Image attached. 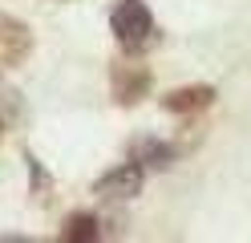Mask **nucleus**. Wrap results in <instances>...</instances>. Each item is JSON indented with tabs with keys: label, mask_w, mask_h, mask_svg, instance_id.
<instances>
[{
	"label": "nucleus",
	"mask_w": 251,
	"mask_h": 243,
	"mask_svg": "<svg viewBox=\"0 0 251 243\" xmlns=\"http://www.w3.org/2000/svg\"><path fill=\"white\" fill-rule=\"evenodd\" d=\"M130 158L146 170H166L178 158V146H170L162 138H138V142H130Z\"/></svg>",
	"instance_id": "6"
},
{
	"label": "nucleus",
	"mask_w": 251,
	"mask_h": 243,
	"mask_svg": "<svg viewBox=\"0 0 251 243\" xmlns=\"http://www.w3.org/2000/svg\"><path fill=\"white\" fill-rule=\"evenodd\" d=\"M33 53V32H28L25 21L0 12V69H17V65L28 61Z\"/></svg>",
	"instance_id": "4"
},
{
	"label": "nucleus",
	"mask_w": 251,
	"mask_h": 243,
	"mask_svg": "<svg viewBox=\"0 0 251 243\" xmlns=\"http://www.w3.org/2000/svg\"><path fill=\"white\" fill-rule=\"evenodd\" d=\"M109 28H114L118 45L130 57L142 53L146 45H154V16H150V8L142 4V0H122V4L114 8V16H109Z\"/></svg>",
	"instance_id": "1"
},
{
	"label": "nucleus",
	"mask_w": 251,
	"mask_h": 243,
	"mask_svg": "<svg viewBox=\"0 0 251 243\" xmlns=\"http://www.w3.org/2000/svg\"><path fill=\"white\" fill-rule=\"evenodd\" d=\"M0 130H4V122H0Z\"/></svg>",
	"instance_id": "9"
},
{
	"label": "nucleus",
	"mask_w": 251,
	"mask_h": 243,
	"mask_svg": "<svg viewBox=\"0 0 251 243\" xmlns=\"http://www.w3.org/2000/svg\"><path fill=\"white\" fill-rule=\"evenodd\" d=\"M25 162H28V178H33V194H37V199H49V190H53V178L45 174V166H41V162H37L33 154H28Z\"/></svg>",
	"instance_id": "8"
},
{
	"label": "nucleus",
	"mask_w": 251,
	"mask_h": 243,
	"mask_svg": "<svg viewBox=\"0 0 251 243\" xmlns=\"http://www.w3.org/2000/svg\"><path fill=\"white\" fill-rule=\"evenodd\" d=\"M142 183H146V166H138V162H122V166L105 170L98 183H93V194L105 203H126V199H138L142 194Z\"/></svg>",
	"instance_id": "2"
},
{
	"label": "nucleus",
	"mask_w": 251,
	"mask_h": 243,
	"mask_svg": "<svg viewBox=\"0 0 251 243\" xmlns=\"http://www.w3.org/2000/svg\"><path fill=\"white\" fill-rule=\"evenodd\" d=\"M93 239H101V219L89 215V211L69 215L65 227H61V243H93Z\"/></svg>",
	"instance_id": "7"
},
{
	"label": "nucleus",
	"mask_w": 251,
	"mask_h": 243,
	"mask_svg": "<svg viewBox=\"0 0 251 243\" xmlns=\"http://www.w3.org/2000/svg\"><path fill=\"white\" fill-rule=\"evenodd\" d=\"M215 106V89L211 85H182V89H170L162 97V109L166 113H178V118H186V113H202Z\"/></svg>",
	"instance_id": "5"
},
{
	"label": "nucleus",
	"mask_w": 251,
	"mask_h": 243,
	"mask_svg": "<svg viewBox=\"0 0 251 243\" xmlns=\"http://www.w3.org/2000/svg\"><path fill=\"white\" fill-rule=\"evenodd\" d=\"M154 77L146 65H134V61H118L114 69H109V93H114L118 106H138L142 97L150 93Z\"/></svg>",
	"instance_id": "3"
}]
</instances>
